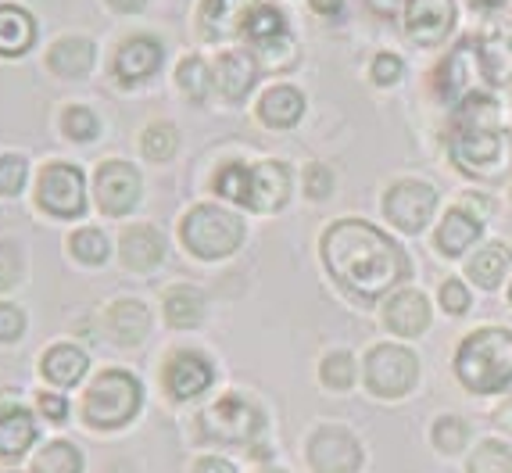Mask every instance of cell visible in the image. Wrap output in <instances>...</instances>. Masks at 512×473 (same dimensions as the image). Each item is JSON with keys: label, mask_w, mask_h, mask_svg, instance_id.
Instances as JSON below:
<instances>
[{"label": "cell", "mask_w": 512, "mask_h": 473, "mask_svg": "<svg viewBox=\"0 0 512 473\" xmlns=\"http://www.w3.org/2000/svg\"><path fill=\"white\" fill-rule=\"evenodd\" d=\"M205 319V294L190 284H176L165 291V323L172 330H194Z\"/></svg>", "instance_id": "obj_31"}, {"label": "cell", "mask_w": 512, "mask_h": 473, "mask_svg": "<svg viewBox=\"0 0 512 473\" xmlns=\"http://www.w3.org/2000/svg\"><path fill=\"white\" fill-rule=\"evenodd\" d=\"M162 61H165V47L154 36H129L119 51H115L111 69H115V79L122 86H133L151 79L154 72L162 69Z\"/></svg>", "instance_id": "obj_17"}, {"label": "cell", "mask_w": 512, "mask_h": 473, "mask_svg": "<svg viewBox=\"0 0 512 473\" xmlns=\"http://www.w3.org/2000/svg\"><path fill=\"white\" fill-rule=\"evenodd\" d=\"M455 373L477 395H495L512 384V330L484 327L455 352Z\"/></svg>", "instance_id": "obj_3"}, {"label": "cell", "mask_w": 512, "mask_h": 473, "mask_svg": "<svg viewBox=\"0 0 512 473\" xmlns=\"http://www.w3.org/2000/svg\"><path fill=\"white\" fill-rule=\"evenodd\" d=\"M158 377L172 402H194L215 384V366L208 362V355L194 352V348H176L165 355Z\"/></svg>", "instance_id": "obj_10"}, {"label": "cell", "mask_w": 512, "mask_h": 473, "mask_svg": "<svg viewBox=\"0 0 512 473\" xmlns=\"http://www.w3.org/2000/svg\"><path fill=\"white\" fill-rule=\"evenodd\" d=\"M248 187H251V165L226 162L215 172V194L233 201V205H248Z\"/></svg>", "instance_id": "obj_36"}, {"label": "cell", "mask_w": 512, "mask_h": 473, "mask_svg": "<svg viewBox=\"0 0 512 473\" xmlns=\"http://www.w3.org/2000/svg\"><path fill=\"white\" fill-rule=\"evenodd\" d=\"M61 133L76 144H90V140L101 133V119H97L86 104H69L65 112H61Z\"/></svg>", "instance_id": "obj_37"}, {"label": "cell", "mask_w": 512, "mask_h": 473, "mask_svg": "<svg viewBox=\"0 0 512 473\" xmlns=\"http://www.w3.org/2000/svg\"><path fill=\"white\" fill-rule=\"evenodd\" d=\"M291 198V169L283 162H258L251 165L248 208L251 212H276Z\"/></svg>", "instance_id": "obj_21"}, {"label": "cell", "mask_w": 512, "mask_h": 473, "mask_svg": "<svg viewBox=\"0 0 512 473\" xmlns=\"http://www.w3.org/2000/svg\"><path fill=\"white\" fill-rule=\"evenodd\" d=\"M484 76V61H480V43L477 40H459L455 51L437 65L434 72V90L444 104H462L473 97V86Z\"/></svg>", "instance_id": "obj_12"}, {"label": "cell", "mask_w": 512, "mask_h": 473, "mask_svg": "<svg viewBox=\"0 0 512 473\" xmlns=\"http://www.w3.org/2000/svg\"><path fill=\"white\" fill-rule=\"evenodd\" d=\"M437 208V190L423 180H402L387 190L384 212L402 233H419Z\"/></svg>", "instance_id": "obj_13"}, {"label": "cell", "mask_w": 512, "mask_h": 473, "mask_svg": "<svg viewBox=\"0 0 512 473\" xmlns=\"http://www.w3.org/2000/svg\"><path fill=\"white\" fill-rule=\"evenodd\" d=\"M373 83L376 86H394V83H402L405 76V61L398 58V54H376L373 58Z\"/></svg>", "instance_id": "obj_45"}, {"label": "cell", "mask_w": 512, "mask_h": 473, "mask_svg": "<svg viewBox=\"0 0 512 473\" xmlns=\"http://www.w3.org/2000/svg\"><path fill=\"white\" fill-rule=\"evenodd\" d=\"M140 194H144V176L133 162H122V158H108V162L97 165L94 172V198L97 208L111 219H122L133 208L140 205Z\"/></svg>", "instance_id": "obj_9"}, {"label": "cell", "mask_w": 512, "mask_h": 473, "mask_svg": "<svg viewBox=\"0 0 512 473\" xmlns=\"http://www.w3.org/2000/svg\"><path fill=\"white\" fill-rule=\"evenodd\" d=\"M47 65L61 79H86L94 69V43L86 36H61L47 54Z\"/></svg>", "instance_id": "obj_27"}, {"label": "cell", "mask_w": 512, "mask_h": 473, "mask_svg": "<svg viewBox=\"0 0 512 473\" xmlns=\"http://www.w3.org/2000/svg\"><path fill=\"white\" fill-rule=\"evenodd\" d=\"M455 29V0H409L405 4V33L419 47H437Z\"/></svg>", "instance_id": "obj_16"}, {"label": "cell", "mask_w": 512, "mask_h": 473, "mask_svg": "<svg viewBox=\"0 0 512 473\" xmlns=\"http://www.w3.org/2000/svg\"><path fill=\"white\" fill-rule=\"evenodd\" d=\"M36 40V18L18 4H0V54L18 58Z\"/></svg>", "instance_id": "obj_29"}, {"label": "cell", "mask_w": 512, "mask_h": 473, "mask_svg": "<svg viewBox=\"0 0 512 473\" xmlns=\"http://www.w3.org/2000/svg\"><path fill=\"white\" fill-rule=\"evenodd\" d=\"M308 466L312 473H359L362 470V445L348 427L326 423L308 438Z\"/></svg>", "instance_id": "obj_11"}, {"label": "cell", "mask_w": 512, "mask_h": 473, "mask_svg": "<svg viewBox=\"0 0 512 473\" xmlns=\"http://www.w3.org/2000/svg\"><path fill=\"white\" fill-rule=\"evenodd\" d=\"M480 61H484L487 83H509L512 79V0L491 11L480 33Z\"/></svg>", "instance_id": "obj_14"}, {"label": "cell", "mask_w": 512, "mask_h": 473, "mask_svg": "<svg viewBox=\"0 0 512 473\" xmlns=\"http://www.w3.org/2000/svg\"><path fill=\"white\" fill-rule=\"evenodd\" d=\"M244 36L255 43L258 54H265V58L276 61V65H283L276 51L291 54V26H287V15H283L280 8L258 4L255 15L248 18V26H244Z\"/></svg>", "instance_id": "obj_22"}, {"label": "cell", "mask_w": 512, "mask_h": 473, "mask_svg": "<svg viewBox=\"0 0 512 473\" xmlns=\"http://www.w3.org/2000/svg\"><path fill=\"white\" fill-rule=\"evenodd\" d=\"M176 147H180V133L172 122H151L140 137V151H144L147 162H169L176 155Z\"/></svg>", "instance_id": "obj_35"}, {"label": "cell", "mask_w": 512, "mask_h": 473, "mask_svg": "<svg viewBox=\"0 0 512 473\" xmlns=\"http://www.w3.org/2000/svg\"><path fill=\"white\" fill-rule=\"evenodd\" d=\"M258 83V65L244 51H226L215 61V90L230 104H240Z\"/></svg>", "instance_id": "obj_25"}, {"label": "cell", "mask_w": 512, "mask_h": 473, "mask_svg": "<svg viewBox=\"0 0 512 473\" xmlns=\"http://www.w3.org/2000/svg\"><path fill=\"white\" fill-rule=\"evenodd\" d=\"M190 473H237V466L222 456H197L194 466H190Z\"/></svg>", "instance_id": "obj_48"}, {"label": "cell", "mask_w": 512, "mask_h": 473, "mask_svg": "<svg viewBox=\"0 0 512 473\" xmlns=\"http://www.w3.org/2000/svg\"><path fill=\"white\" fill-rule=\"evenodd\" d=\"M119 258H122V266L133 269V273H154L165 258L162 230H154V226H147V223L126 226L119 237Z\"/></svg>", "instance_id": "obj_20"}, {"label": "cell", "mask_w": 512, "mask_h": 473, "mask_svg": "<svg viewBox=\"0 0 512 473\" xmlns=\"http://www.w3.org/2000/svg\"><path fill=\"white\" fill-rule=\"evenodd\" d=\"M144 409V384L129 370H101L79 395V423L94 434L126 430Z\"/></svg>", "instance_id": "obj_2"}, {"label": "cell", "mask_w": 512, "mask_h": 473, "mask_svg": "<svg viewBox=\"0 0 512 473\" xmlns=\"http://www.w3.org/2000/svg\"><path fill=\"white\" fill-rule=\"evenodd\" d=\"M470 473H512V448L502 441H484L470 456Z\"/></svg>", "instance_id": "obj_38"}, {"label": "cell", "mask_w": 512, "mask_h": 473, "mask_svg": "<svg viewBox=\"0 0 512 473\" xmlns=\"http://www.w3.org/2000/svg\"><path fill=\"white\" fill-rule=\"evenodd\" d=\"M419 380V359L402 344H376L366 355V387L376 398H402Z\"/></svg>", "instance_id": "obj_8"}, {"label": "cell", "mask_w": 512, "mask_h": 473, "mask_svg": "<svg viewBox=\"0 0 512 473\" xmlns=\"http://www.w3.org/2000/svg\"><path fill=\"white\" fill-rule=\"evenodd\" d=\"M151 309L137 298H119L104 309V334L119 348H137L151 334Z\"/></svg>", "instance_id": "obj_18"}, {"label": "cell", "mask_w": 512, "mask_h": 473, "mask_svg": "<svg viewBox=\"0 0 512 473\" xmlns=\"http://www.w3.org/2000/svg\"><path fill=\"white\" fill-rule=\"evenodd\" d=\"M29 319L15 301H0V344H18L26 337Z\"/></svg>", "instance_id": "obj_44"}, {"label": "cell", "mask_w": 512, "mask_h": 473, "mask_svg": "<svg viewBox=\"0 0 512 473\" xmlns=\"http://www.w3.org/2000/svg\"><path fill=\"white\" fill-rule=\"evenodd\" d=\"M111 8L115 11H122V15H133V11H140L147 4V0H108Z\"/></svg>", "instance_id": "obj_50"}, {"label": "cell", "mask_w": 512, "mask_h": 473, "mask_svg": "<svg viewBox=\"0 0 512 473\" xmlns=\"http://www.w3.org/2000/svg\"><path fill=\"white\" fill-rule=\"evenodd\" d=\"M4 473H18V470H4Z\"/></svg>", "instance_id": "obj_56"}, {"label": "cell", "mask_w": 512, "mask_h": 473, "mask_svg": "<svg viewBox=\"0 0 512 473\" xmlns=\"http://www.w3.org/2000/svg\"><path fill=\"white\" fill-rule=\"evenodd\" d=\"M29 180L26 155H0V198H18Z\"/></svg>", "instance_id": "obj_41"}, {"label": "cell", "mask_w": 512, "mask_h": 473, "mask_svg": "<svg viewBox=\"0 0 512 473\" xmlns=\"http://www.w3.org/2000/svg\"><path fill=\"white\" fill-rule=\"evenodd\" d=\"M22 276H26V255H22L18 241L0 237V294L22 284Z\"/></svg>", "instance_id": "obj_40"}, {"label": "cell", "mask_w": 512, "mask_h": 473, "mask_svg": "<svg viewBox=\"0 0 512 473\" xmlns=\"http://www.w3.org/2000/svg\"><path fill=\"white\" fill-rule=\"evenodd\" d=\"M40 441V416L22 402H0V463H22Z\"/></svg>", "instance_id": "obj_15"}, {"label": "cell", "mask_w": 512, "mask_h": 473, "mask_svg": "<svg viewBox=\"0 0 512 473\" xmlns=\"http://www.w3.org/2000/svg\"><path fill=\"white\" fill-rule=\"evenodd\" d=\"M262 427V409L244 395H222L201 413V434L208 441H219V445H251L262 434Z\"/></svg>", "instance_id": "obj_6"}, {"label": "cell", "mask_w": 512, "mask_h": 473, "mask_svg": "<svg viewBox=\"0 0 512 473\" xmlns=\"http://www.w3.org/2000/svg\"><path fill=\"white\" fill-rule=\"evenodd\" d=\"M301 115H305V94H301L298 86L280 83V86H273V90H265L262 101H258V119L273 129L298 126Z\"/></svg>", "instance_id": "obj_26"}, {"label": "cell", "mask_w": 512, "mask_h": 473, "mask_svg": "<svg viewBox=\"0 0 512 473\" xmlns=\"http://www.w3.org/2000/svg\"><path fill=\"white\" fill-rule=\"evenodd\" d=\"M244 233H248L244 219L222 205H194L180 223L183 248L205 262L230 258L244 244Z\"/></svg>", "instance_id": "obj_5"}, {"label": "cell", "mask_w": 512, "mask_h": 473, "mask_svg": "<svg viewBox=\"0 0 512 473\" xmlns=\"http://www.w3.org/2000/svg\"><path fill=\"white\" fill-rule=\"evenodd\" d=\"M176 83H180V90L190 97V101H208V94L215 90V72L205 65V58H183L180 69H176Z\"/></svg>", "instance_id": "obj_33"}, {"label": "cell", "mask_w": 512, "mask_h": 473, "mask_svg": "<svg viewBox=\"0 0 512 473\" xmlns=\"http://www.w3.org/2000/svg\"><path fill=\"white\" fill-rule=\"evenodd\" d=\"M330 190H333V169L330 165H323V162L308 165L305 169V194L308 198L323 201V198H330Z\"/></svg>", "instance_id": "obj_46"}, {"label": "cell", "mask_w": 512, "mask_h": 473, "mask_svg": "<svg viewBox=\"0 0 512 473\" xmlns=\"http://www.w3.org/2000/svg\"><path fill=\"white\" fill-rule=\"evenodd\" d=\"M255 8V0H205L201 4V33L208 40H230V36L244 33Z\"/></svg>", "instance_id": "obj_23"}, {"label": "cell", "mask_w": 512, "mask_h": 473, "mask_svg": "<svg viewBox=\"0 0 512 473\" xmlns=\"http://www.w3.org/2000/svg\"><path fill=\"white\" fill-rule=\"evenodd\" d=\"M86 456L83 448L69 438H51L43 441L29 459V473H83Z\"/></svg>", "instance_id": "obj_28"}, {"label": "cell", "mask_w": 512, "mask_h": 473, "mask_svg": "<svg viewBox=\"0 0 512 473\" xmlns=\"http://www.w3.org/2000/svg\"><path fill=\"white\" fill-rule=\"evenodd\" d=\"M319 377L330 391H348L355 384V359L351 352H330L319 366Z\"/></svg>", "instance_id": "obj_39"}, {"label": "cell", "mask_w": 512, "mask_h": 473, "mask_svg": "<svg viewBox=\"0 0 512 473\" xmlns=\"http://www.w3.org/2000/svg\"><path fill=\"white\" fill-rule=\"evenodd\" d=\"M509 301H512V287H509Z\"/></svg>", "instance_id": "obj_54"}, {"label": "cell", "mask_w": 512, "mask_h": 473, "mask_svg": "<svg viewBox=\"0 0 512 473\" xmlns=\"http://www.w3.org/2000/svg\"><path fill=\"white\" fill-rule=\"evenodd\" d=\"M269 473H283V470H269Z\"/></svg>", "instance_id": "obj_55"}, {"label": "cell", "mask_w": 512, "mask_h": 473, "mask_svg": "<svg viewBox=\"0 0 512 473\" xmlns=\"http://www.w3.org/2000/svg\"><path fill=\"white\" fill-rule=\"evenodd\" d=\"M452 162L459 172H466L470 180L480 183H498L509 176L512 169V133L498 126H470L455 129L448 140Z\"/></svg>", "instance_id": "obj_4"}, {"label": "cell", "mask_w": 512, "mask_h": 473, "mask_svg": "<svg viewBox=\"0 0 512 473\" xmlns=\"http://www.w3.org/2000/svg\"><path fill=\"white\" fill-rule=\"evenodd\" d=\"M33 409H36V416H40V420H47L51 427H61V423H69V416H72L69 398L61 395V391H36Z\"/></svg>", "instance_id": "obj_43"}, {"label": "cell", "mask_w": 512, "mask_h": 473, "mask_svg": "<svg viewBox=\"0 0 512 473\" xmlns=\"http://www.w3.org/2000/svg\"><path fill=\"white\" fill-rule=\"evenodd\" d=\"M441 309L448 312V316H462V312L470 309V291H466V284H459V280L441 284Z\"/></svg>", "instance_id": "obj_47"}, {"label": "cell", "mask_w": 512, "mask_h": 473, "mask_svg": "<svg viewBox=\"0 0 512 473\" xmlns=\"http://www.w3.org/2000/svg\"><path fill=\"white\" fill-rule=\"evenodd\" d=\"M384 323L398 337H419L430 327V301L423 291H398L384 305Z\"/></svg>", "instance_id": "obj_24"}, {"label": "cell", "mask_w": 512, "mask_h": 473, "mask_svg": "<svg viewBox=\"0 0 512 473\" xmlns=\"http://www.w3.org/2000/svg\"><path fill=\"white\" fill-rule=\"evenodd\" d=\"M462 201H466V205H470V208H477L480 215L491 212V205H487V198H477V194H466V198H462Z\"/></svg>", "instance_id": "obj_52"}, {"label": "cell", "mask_w": 512, "mask_h": 473, "mask_svg": "<svg viewBox=\"0 0 512 473\" xmlns=\"http://www.w3.org/2000/svg\"><path fill=\"white\" fill-rule=\"evenodd\" d=\"M369 4H373L380 15H387V11H394L398 4H409V0H369Z\"/></svg>", "instance_id": "obj_53"}, {"label": "cell", "mask_w": 512, "mask_h": 473, "mask_svg": "<svg viewBox=\"0 0 512 473\" xmlns=\"http://www.w3.org/2000/svg\"><path fill=\"white\" fill-rule=\"evenodd\" d=\"M466 438H470V427H466L459 416H441V420L434 423V445H437V452H444V456L462 452V448H466Z\"/></svg>", "instance_id": "obj_42"}, {"label": "cell", "mask_w": 512, "mask_h": 473, "mask_svg": "<svg viewBox=\"0 0 512 473\" xmlns=\"http://www.w3.org/2000/svg\"><path fill=\"white\" fill-rule=\"evenodd\" d=\"M323 262L333 280L359 301L384 298L409 276L405 251L362 219H341L323 233Z\"/></svg>", "instance_id": "obj_1"}, {"label": "cell", "mask_w": 512, "mask_h": 473, "mask_svg": "<svg viewBox=\"0 0 512 473\" xmlns=\"http://www.w3.org/2000/svg\"><path fill=\"white\" fill-rule=\"evenodd\" d=\"M69 255L83 266H104L111 255V241L104 237V230L97 226H83L69 237Z\"/></svg>", "instance_id": "obj_34"}, {"label": "cell", "mask_w": 512, "mask_h": 473, "mask_svg": "<svg viewBox=\"0 0 512 473\" xmlns=\"http://www.w3.org/2000/svg\"><path fill=\"white\" fill-rule=\"evenodd\" d=\"M90 373V355L83 348L69 341H58L51 348H43L40 355V377L47 380V387H58V391H69V387L83 384V377Z\"/></svg>", "instance_id": "obj_19"}, {"label": "cell", "mask_w": 512, "mask_h": 473, "mask_svg": "<svg viewBox=\"0 0 512 473\" xmlns=\"http://www.w3.org/2000/svg\"><path fill=\"white\" fill-rule=\"evenodd\" d=\"M509 266H512V251L505 248V244H487V248H480L477 255L470 258L466 273H470V280L477 287L495 291L505 280V273H509Z\"/></svg>", "instance_id": "obj_32"}, {"label": "cell", "mask_w": 512, "mask_h": 473, "mask_svg": "<svg viewBox=\"0 0 512 473\" xmlns=\"http://www.w3.org/2000/svg\"><path fill=\"white\" fill-rule=\"evenodd\" d=\"M495 423H498V427H505V430H512V398L495 413Z\"/></svg>", "instance_id": "obj_51"}, {"label": "cell", "mask_w": 512, "mask_h": 473, "mask_svg": "<svg viewBox=\"0 0 512 473\" xmlns=\"http://www.w3.org/2000/svg\"><path fill=\"white\" fill-rule=\"evenodd\" d=\"M477 241H480V219H473V215L462 212V208H452V212L441 219V226H437V251L448 258L462 255V251Z\"/></svg>", "instance_id": "obj_30"}, {"label": "cell", "mask_w": 512, "mask_h": 473, "mask_svg": "<svg viewBox=\"0 0 512 473\" xmlns=\"http://www.w3.org/2000/svg\"><path fill=\"white\" fill-rule=\"evenodd\" d=\"M308 4H312V11H316V15H341V8H344V0H308Z\"/></svg>", "instance_id": "obj_49"}, {"label": "cell", "mask_w": 512, "mask_h": 473, "mask_svg": "<svg viewBox=\"0 0 512 473\" xmlns=\"http://www.w3.org/2000/svg\"><path fill=\"white\" fill-rule=\"evenodd\" d=\"M36 205L54 219H79L86 212L83 169L69 162H47L36 176Z\"/></svg>", "instance_id": "obj_7"}]
</instances>
